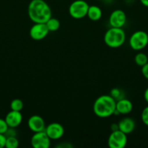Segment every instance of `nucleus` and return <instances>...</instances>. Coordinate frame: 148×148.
<instances>
[{"label": "nucleus", "instance_id": "nucleus-1", "mask_svg": "<svg viewBox=\"0 0 148 148\" xmlns=\"http://www.w3.org/2000/svg\"><path fill=\"white\" fill-rule=\"evenodd\" d=\"M28 14L33 23H46L52 17V10L44 0H31L28 7Z\"/></svg>", "mask_w": 148, "mask_h": 148}, {"label": "nucleus", "instance_id": "nucleus-2", "mask_svg": "<svg viewBox=\"0 0 148 148\" xmlns=\"http://www.w3.org/2000/svg\"><path fill=\"white\" fill-rule=\"evenodd\" d=\"M116 101L110 95H102L95 100L93 111L100 118H107L113 115L115 111Z\"/></svg>", "mask_w": 148, "mask_h": 148}, {"label": "nucleus", "instance_id": "nucleus-3", "mask_svg": "<svg viewBox=\"0 0 148 148\" xmlns=\"http://www.w3.org/2000/svg\"><path fill=\"white\" fill-rule=\"evenodd\" d=\"M126 40V33L122 27H111L105 32L104 36V43L108 47L117 49L123 46Z\"/></svg>", "mask_w": 148, "mask_h": 148}, {"label": "nucleus", "instance_id": "nucleus-4", "mask_svg": "<svg viewBox=\"0 0 148 148\" xmlns=\"http://www.w3.org/2000/svg\"><path fill=\"white\" fill-rule=\"evenodd\" d=\"M89 7V5L84 0H75L70 4L68 12L71 17L79 20L87 15Z\"/></svg>", "mask_w": 148, "mask_h": 148}, {"label": "nucleus", "instance_id": "nucleus-5", "mask_svg": "<svg viewBox=\"0 0 148 148\" xmlns=\"http://www.w3.org/2000/svg\"><path fill=\"white\" fill-rule=\"evenodd\" d=\"M148 44V34L143 30H137L131 36L129 46L133 50L141 51Z\"/></svg>", "mask_w": 148, "mask_h": 148}, {"label": "nucleus", "instance_id": "nucleus-6", "mask_svg": "<svg viewBox=\"0 0 148 148\" xmlns=\"http://www.w3.org/2000/svg\"><path fill=\"white\" fill-rule=\"evenodd\" d=\"M127 134L120 130L112 132L108 137L109 147L110 148H123L127 145Z\"/></svg>", "mask_w": 148, "mask_h": 148}, {"label": "nucleus", "instance_id": "nucleus-7", "mask_svg": "<svg viewBox=\"0 0 148 148\" xmlns=\"http://www.w3.org/2000/svg\"><path fill=\"white\" fill-rule=\"evenodd\" d=\"M30 144L34 148H49L51 145V140L45 131L35 132L30 139Z\"/></svg>", "mask_w": 148, "mask_h": 148}, {"label": "nucleus", "instance_id": "nucleus-8", "mask_svg": "<svg viewBox=\"0 0 148 148\" xmlns=\"http://www.w3.org/2000/svg\"><path fill=\"white\" fill-rule=\"evenodd\" d=\"M49 33L45 23H33L29 31L30 38L34 40H41Z\"/></svg>", "mask_w": 148, "mask_h": 148}, {"label": "nucleus", "instance_id": "nucleus-9", "mask_svg": "<svg viewBox=\"0 0 148 148\" xmlns=\"http://www.w3.org/2000/svg\"><path fill=\"white\" fill-rule=\"evenodd\" d=\"M45 132L51 140H57L62 138L65 134V130L62 124L57 122L51 123L46 126Z\"/></svg>", "mask_w": 148, "mask_h": 148}, {"label": "nucleus", "instance_id": "nucleus-10", "mask_svg": "<svg viewBox=\"0 0 148 148\" xmlns=\"http://www.w3.org/2000/svg\"><path fill=\"white\" fill-rule=\"evenodd\" d=\"M126 14L123 10H115L109 17V23L113 27H122L126 23Z\"/></svg>", "mask_w": 148, "mask_h": 148}, {"label": "nucleus", "instance_id": "nucleus-11", "mask_svg": "<svg viewBox=\"0 0 148 148\" xmlns=\"http://www.w3.org/2000/svg\"><path fill=\"white\" fill-rule=\"evenodd\" d=\"M28 127L33 133L44 131L46 124L41 116L39 115H33L28 120Z\"/></svg>", "mask_w": 148, "mask_h": 148}, {"label": "nucleus", "instance_id": "nucleus-12", "mask_svg": "<svg viewBox=\"0 0 148 148\" xmlns=\"http://www.w3.org/2000/svg\"><path fill=\"white\" fill-rule=\"evenodd\" d=\"M5 121L7 122L9 127L11 128H16L20 125L23 121V115L20 111H11L6 115Z\"/></svg>", "mask_w": 148, "mask_h": 148}, {"label": "nucleus", "instance_id": "nucleus-13", "mask_svg": "<svg viewBox=\"0 0 148 148\" xmlns=\"http://www.w3.org/2000/svg\"><path fill=\"white\" fill-rule=\"evenodd\" d=\"M133 109V104L126 98H121L116 101L115 110L119 113V114L122 115H126L131 112Z\"/></svg>", "mask_w": 148, "mask_h": 148}, {"label": "nucleus", "instance_id": "nucleus-14", "mask_svg": "<svg viewBox=\"0 0 148 148\" xmlns=\"http://www.w3.org/2000/svg\"><path fill=\"white\" fill-rule=\"evenodd\" d=\"M118 127L120 131L123 132L126 134H129L133 132L135 130L136 124L133 119L130 117H125L118 122Z\"/></svg>", "mask_w": 148, "mask_h": 148}, {"label": "nucleus", "instance_id": "nucleus-15", "mask_svg": "<svg viewBox=\"0 0 148 148\" xmlns=\"http://www.w3.org/2000/svg\"><path fill=\"white\" fill-rule=\"evenodd\" d=\"M86 16L91 21H98L101 19L102 16V11L101 8L98 6H89Z\"/></svg>", "mask_w": 148, "mask_h": 148}, {"label": "nucleus", "instance_id": "nucleus-16", "mask_svg": "<svg viewBox=\"0 0 148 148\" xmlns=\"http://www.w3.org/2000/svg\"><path fill=\"white\" fill-rule=\"evenodd\" d=\"M45 24H46L49 32L57 31L60 27V23H59V20L56 18H54V17H50L46 22Z\"/></svg>", "mask_w": 148, "mask_h": 148}, {"label": "nucleus", "instance_id": "nucleus-17", "mask_svg": "<svg viewBox=\"0 0 148 148\" xmlns=\"http://www.w3.org/2000/svg\"><path fill=\"white\" fill-rule=\"evenodd\" d=\"M134 62L136 65L142 67L148 62V57L145 53L139 52V53H136V56H135Z\"/></svg>", "mask_w": 148, "mask_h": 148}, {"label": "nucleus", "instance_id": "nucleus-18", "mask_svg": "<svg viewBox=\"0 0 148 148\" xmlns=\"http://www.w3.org/2000/svg\"><path fill=\"white\" fill-rule=\"evenodd\" d=\"M19 146V141L15 136L7 137L6 139L5 147L7 148H17Z\"/></svg>", "mask_w": 148, "mask_h": 148}, {"label": "nucleus", "instance_id": "nucleus-19", "mask_svg": "<svg viewBox=\"0 0 148 148\" xmlns=\"http://www.w3.org/2000/svg\"><path fill=\"white\" fill-rule=\"evenodd\" d=\"M10 108L12 111H21L23 108V102L22 101V100L15 98L10 103Z\"/></svg>", "mask_w": 148, "mask_h": 148}, {"label": "nucleus", "instance_id": "nucleus-20", "mask_svg": "<svg viewBox=\"0 0 148 148\" xmlns=\"http://www.w3.org/2000/svg\"><path fill=\"white\" fill-rule=\"evenodd\" d=\"M110 95H111L112 97H113V98H114L115 100L116 101H118V100L121 99L122 98V92L121 90H120V89H118V88H113V89L111 90V91H110Z\"/></svg>", "mask_w": 148, "mask_h": 148}, {"label": "nucleus", "instance_id": "nucleus-21", "mask_svg": "<svg viewBox=\"0 0 148 148\" xmlns=\"http://www.w3.org/2000/svg\"><path fill=\"white\" fill-rule=\"evenodd\" d=\"M141 119L143 124L148 127V106L144 108L141 114Z\"/></svg>", "mask_w": 148, "mask_h": 148}, {"label": "nucleus", "instance_id": "nucleus-22", "mask_svg": "<svg viewBox=\"0 0 148 148\" xmlns=\"http://www.w3.org/2000/svg\"><path fill=\"white\" fill-rule=\"evenodd\" d=\"M8 128L9 127L6 122L5 119L0 118V134H5Z\"/></svg>", "mask_w": 148, "mask_h": 148}, {"label": "nucleus", "instance_id": "nucleus-23", "mask_svg": "<svg viewBox=\"0 0 148 148\" xmlns=\"http://www.w3.org/2000/svg\"><path fill=\"white\" fill-rule=\"evenodd\" d=\"M142 74L145 79H148V62L143 66H142Z\"/></svg>", "mask_w": 148, "mask_h": 148}, {"label": "nucleus", "instance_id": "nucleus-24", "mask_svg": "<svg viewBox=\"0 0 148 148\" xmlns=\"http://www.w3.org/2000/svg\"><path fill=\"white\" fill-rule=\"evenodd\" d=\"M6 139L7 137L4 134H0V148L5 147Z\"/></svg>", "mask_w": 148, "mask_h": 148}, {"label": "nucleus", "instance_id": "nucleus-25", "mask_svg": "<svg viewBox=\"0 0 148 148\" xmlns=\"http://www.w3.org/2000/svg\"><path fill=\"white\" fill-rule=\"evenodd\" d=\"M110 129H111L112 132L117 131V130H119L118 127V124H115V123H113V124H111V127H110Z\"/></svg>", "mask_w": 148, "mask_h": 148}, {"label": "nucleus", "instance_id": "nucleus-26", "mask_svg": "<svg viewBox=\"0 0 148 148\" xmlns=\"http://www.w3.org/2000/svg\"><path fill=\"white\" fill-rule=\"evenodd\" d=\"M144 98H145L147 103L148 104V88H146V90H145V92H144Z\"/></svg>", "mask_w": 148, "mask_h": 148}, {"label": "nucleus", "instance_id": "nucleus-27", "mask_svg": "<svg viewBox=\"0 0 148 148\" xmlns=\"http://www.w3.org/2000/svg\"><path fill=\"white\" fill-rule=\"evenodd\" d=\"M140 2L142 5H144L146 7H148V0H140Z\"/></svg>", "mask_w": 148, "mask_h": 148}, {"label": "nucleus", "instance_id": "nucleus-28", "mask_svg": "<svg viewBox=\"0 0 148 148\" xmlns=\"http://www.w3.org/2000/svg\"><path fill=\"white\" fill-rule=\"evenodd\" d=\"M97 1H103V0H97Z\"/></svg>", "mask_w": 148, "mask_h": 148}]
</instances>
